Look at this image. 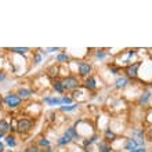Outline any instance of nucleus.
<instances>
[{"label":"nucleus","instance_id":"1","mask_svg":"<svg viewBox=\"0 0 152 152\" xmlns=\"http://www.w3.org/2000/svg\"><path fill=\"white\" fill-rule=\"evenodd\" d=\"M62 86H64L65 91H75L77 88H80L82 83L77 76L73 75H66L65 77H62Z\"/></svg>","mask_w":152,"mask_h":152},{"label":"nucleus","instance_id":"11","mask_svg":"<svg viewBox=\"0 0 152 152\" xmlns=\"http://www.w3.org/2000/svg\"><path fill=\"white\" fill-rule=\"evenodd\" d=\"M17 94H18V97H20L21 100H28V98H31V97L33 96V91L32 88H28V87H20L18 90H17Z\"/></svg>","mask_w":152,"mask_h":152},{"label":"nucleus","instance_id":"36","mask_svg":"<svg viewBox=\"0 0 152 152\" xmlns=\"http://www.w3.org/2000/svg\"><path fill=\"white\" fill-rule=\"evenodd\" d=\"M4 137H6V134H3V133H0V140H3Z\"/></svg>","mask_w":152,"mask_h":152},{"label":"nucleus","instance_id":"14","mask_svg":"<svg viewBox=\"0 0 152 152\" xmlns=\"http://www.w3.org/2000/svg\"><path fill=\"white\" fill-rule=\"evenodd\" d=\"M98 141H100V136H98V134H93L91 137H88V138H86V140L83 141L84 149L87 151V149L90 148L93 144H96V142H98Z\"/></svg>","mask_w":152,"mask_h":152},{"label":"nucleus","instance_id":"8","mask_svg":"<svg viewBox=\"0 0 152 152\" xmlns=\"http://www.w3.org/2000/svg\"><path fill=\"white\" fill-rule=\"evenodd\" d=\"M43 102L48 107H62V96H46Z\"/></svg>","mask_w":152,"mask_h":152},{"label":"nucleus","instance_id":"30","mask_svg":"<svg viewBox=\"0 0 152 152\" xmlns=\"http://www.w3.org/2000/svg\"><path fill=\"white\" fill-rule=\"evenodd\" d=\"M6 80H7V73L3 72V71H0V84L4 83Z\"/></svg>","mask_w":152,"mask_h":152},{"label":"nucleus","instance_id":"31","mask_svg":"<svg viewBox=\"0 0 152 152\" xmlns=\"http://www.w3.org/2000/svg\"><path fill=\"white\" fill-rule=\"evenodd\" d=\"M147 140L152 142V126L148 129V130H147Z\"/></svg>","mask_w":152,"mask_h":152},{"label":"nucleus","instance_id":"24","mask_svg":"<svg viewBox=\"0 0 152 152\" xmlns=\"http://www.w3.org/2000/svg\"><path fill=\"white\" fill-rule=\"evenodd\" d=\"M11 130V126L6 119H0V133H3L7 136V133Z\"/></svg>","mask_w":152,"mask_h":152},{"label":"nucleus","instance_id":"28","mask_svg":"<svg viewBox=\"0 0 152 152\" xmlns=\"http://www.w3.org/2000/svg\"><path fill=\"white\" fill-rule=\"evenodd\" d=\"M44 50L47 51V54H53V53H56V51H61L60 47H48V48H44Z\"/></svg>","mask_w":152,"mask_h":152},{"label":"nucleus","instance_id":"6","mask_svg":"<svg viewBox=\"0 0 152 152\" xmlns=\"http://www.w3.org/2000/svg\"><path fill=\"white\" fill-rule=\"evenodd\" d=\"M93 71V65L88 61H77V73L80 77H88Z\"/></svg>","mask_w":152,"mask_h":152},{"label":"nucleus","instance_id":"7","mask_svg":"<svg viewBox=\"0 0 152 152\" xmlns=\"http://www.w3.org/2000/svg\"><path fill=\"white\" fill-rule=\"evenodd\" d=\"M151 100H152V91L149 88H144V90L141 91L138 100H137V104L140 105V107H145V105L149 104Z\"/></svg>","mask_w":152,"mask_h":152},{"label":"nucleus","instance_id":"22","mask_svg":"<svg viewBox=\"0 0 152 152\" xmlns=\"http://www.w3.org/2000/svg\"><path fill=\"white\" fill-rule=\"evenodd\" d=\"M43 60H44V57L42 56V53H40L39 48H37L36 51L33 53V57H32V64H33V66H37V65H40L42 62H43Z\"/></svg>","mask_w":152,"mask_h":152},{"label":"nucleus","instance_id":"29","mask_svg":"<svg viewBox=\"0 0 152 152\" xmlns=\"http://www.w3.org/2000/svg\"><path fill=\"white\" fill-rule=\"evenodd\" d=\"M25 152H39V148L36 145H29L28 148L25 149Z\"/></svg>","mask_w":152,"mask_h":152},{"label":"nucleus","instance_id":"38","mask_svg":"<svg viewBox=\"0 0 152 152\" xmlns=\"http://www.w3.org/2000/svg\"><path fill=\"white\" fill-rule=\"evenodd\" d=\"M6 152H12V151H6Z\"/></svg>","mask_w":152,"mask_h":152},{"label":"nucleus","instance_id":"34","mask_svg":"<svg viewBox=\"0 0 152 152\" xmlns=\"http://www.w3.org/2000/svg\"><path fill=\"white\" fill-rule=\"evenodd\" d=\"M57 119V116L54 112H50V120H56Z\"/></svg>","mask_w":152,"mask_h":152},{"label":"nucleus","instance_id":"37","mask_svg":"<svg viewBox=\"0 0 152 152\" xmlns=\"http://www.w3.org/2000/svg\"><path fill=\"white\" fill-rule=\"evenodd\" d=\"M149 86H151V87H152V82H151V84H149Z\"/></svg>","mask_w":152,"mask_h":152},{"label":"nucleus","instance_id":"35","mask_svg":"<svg viewBox=\"0 0 152 152\" xmlns=\"http://www.w3.org/2000/svg\"><path fill=\"white\" fill-rule=\"evenodd\" d=\"M0 152H6V149H4V142H1V141H0Z\"/></svg>","mask_w":152,"mask_h":152},{"label":"nucleus","instance_id":"39","mask_svg":"<svg viewBox=\"0 0 152 152\" xmlns=\"http://www.w3.org/2000/svg\"><path fill=\"white\" fill-rule=\"evenodd\" d=\"M20 152H25V151H20Z\"/></svg>","mask_w":152,"mask_h":152},{"label":"nucleus","instance_id":"17","mask_svg":"<svg viewBox=\"0 0 152 152\" xmlns=\"http://www.w3.org/2000/svg\"><path fill=\"white\" fill-rule=\"evenodd\" d=\"M97 147H98V151L100 152H112V147H111V144L105 140L98 141V142H97Z\"/></svg>","mask_w":152,"mask_h":152},{"label":"nucleus","instance_id":"4","mask_svg":"<svg viewBox=\"0 0 152 152\" xmlns=\"http://www.w3.org/2000/svg\"><path fill=\"white\" fill-rule=\"evenodd\" d=\"M130 138L137 142L138 147H145V136H144V129L137 126V127H133L130 130Z\"/></svg>","mask_w":152,"mask_h":152},{"label":"nucleus","instance_id":"9","mask_svg":"<svg viewBox=\"0 0 152 152\" xmlns=\"http://www.w3.org/2000/svg\"><path fill=\"white\" fill-rule=\"evenodd\" d=\"M129 84H130V79L126 77L124 75L118 76L115 79V82H113V86H115V88H118V90H123V88L127 87Z\"/></svg>","mask_w":152,"mask_h":152},{"label":"nucleus","instance_id":"25","mask_svg":"<svg viewBox=\"0 0 152 152\" xmlns=\"http://www.w3.org/2000/svg\"><path fill=\"white\" fill-rule=\"evenodd\" d=\"M107 57H108V53L105 51V50H102V48H98V50L94 51V58L97 61H104Z\"/></svg>","mask_w":152,"mask_h":152},{"label":"nucleus","instance_id":"20","mask_svg":"<svg viewBox=\"0 0 152 152\" xmlns=\"http://www.w3.org/2000/svg\"><path fill=\"white\" fill-rule=\"evenodd\" d=\"M71 142H72V138L68 137L66 134H62L61 137L57 138V145H58V147H66V145H69Z\"/></svg>","mask_w":152,"mask_h":152},{"label":"nucleus","instance_id":"12","mask_svg":"<svg viewBox=\"0 0 152 152\" xmlns=\"http://www.w3.org/2000/svg\"><path fill=\"white\" fill-rule=\"evenodd\" d=\"M64 134H66L68 137H71L72 141L80 140V136H79V133H77V129H76L75 126H69V127H66L65 129V132H64Z\"/></svg>","mask_w":152,"mask_h":152},{"label":"nucleus","instance_id":"13","mask_svg":"<svg viewBox=\"0 0 152 152\" xmlns=\"http://www.w3.org/2000/svg\"><path fill=\"white\" fill-rule=\"evenodd\" d=\"M51 87H53V90H54L56 93H58V94H64V93H65L64 86H62V79H58V77L53 79Z\"/></svg>","mask_w":152,"mask_h":152},{"label":"nucleus","instance_id":"33","mask_svg":"<svg viewBox=\"0 0 152 152\" xmlns=\"http://www.w3.org/2000/svg\"><path fill=\"white\" fill-rule=\"evenodd\" d=\"M39 152H54V151H53L51 147H47V148H42V149H39Z\"/></svg>","mask_w":152,"mask_h":152},{"label":"nucleus","instance_id":"18","mask_svg":"<svg viewBox=\"0 0 152 152\" xmlns=\"http://www.w3.org/2000/svg\"><path fill=\"white\" fill-rule=\"evenodd\" d=\"M4 145H7L10 148H15L17 147V137L14 134H7L4 137Z\"/></svg>","mask_w":152,"mask_h":152},{"label":"nucleus","instance_id":"2","mask_svg":"<svg viewBox=\"0 0 152 152\" xmlns=\"http://www.w3.org/2000/svg\"><path fill=\"white\" fill-rule=\"evenodd\" d=\"M3 102L8 109H15L22 104V100L18 97L17 93H7V94L3 97Z\"/></svg>","mask_w":152,"mask_h":152},{"label":"nucleus","instance_id":"27","mask_svg":"<svg viewBox=\"0 0 152 152\" xmlns=\"http://www.w3.org/2000/svg\"><path fill=\"white\" fill-rule=\"evenodd\" d=\"M108 69H109V72L112 73L113 76H116V77H118V76H120V72H122V68H120V66H116V65H111L109 64L108 65Z\"/></svg>","mask_w":152,"mask_h":152},{"label":"nucleus","instance_id":"26","mask_svg":"<svg viewBox=\"0 0 152 152\" xmlns=\"http://www.w3.org/2000/svg\"><path fill=\"white\" fill-rule=\"evenodd\" d=\"M37 145L42 147V148H47V147H51V141L48 138H46V137H40L37 140Z\"/></svg>","mask_w":152,"mask_h":152},{"label":"nucleus","instance_id":"21","mask_svg":"<svg viewBox=\"0 0 152 152\" xmlns=\"http://www.w3.org/2000/svg\"><path fill=\"white\" fill-rule=\"evenodd\" d=\"M104 138L105 141H115L116 140V133L113 132L111 127H105L104 129Z\"/></svg>","mask_w":152,"mask_h":152},{"label":"nucleus","instance_id":"5","mask_svg":"<svg viewBox=\"0 0 152 152\" xmlns=\"http://www.w3.org/2000/svg\"><path fill=\"white\" fill-rule=\"evenodd\" d=\"M33 127V120L28 116H24V118H20L18 122H17V130L20 133H28L31 132Z\"/></svg>","mask_w":152,"mask_h":152},{"label":"nucleus","instance_id":"19","mask_svg":"<svg viewBox=\"0 0 152 152\" xmlns=\"http://www.w3.org/2000/svg\"><path fill=\"white\" fill-rule=\"evenodd\" d=\"M8 51H11L12 54H18V56H26L31 53L29 47H11L8 48Z\"/></svg>","mask_w":152,"mask_h":152},{"label":"nucleus","instance_id":"23","mask_svg":"<svg viewBox=\"0 0 152 152\" xmlns=\"http://www.w3.org/2000/svg\"><path fill=\"white\" fill-rule=\"evenodd\" d=\"M80 107L79 102H73V104H69V105H62V107H60V111L61 112H73V111H76V109Z\"/></svg>","mask_w":152,"mask_h":152},{"label":"nucleus","instance_id":"16","mask_svg":"<svg viewBox=\"0 0 152 152\" xmlns=\"http://www.w3.org/2000/svg\"><path fill=\"white\" fill-rule=\"evenodd\" d=\"M69 60H71V57H69V54L66 51H60L56 56V61L58 64H68Z\"/></svg>","mask_w":152,"mask_h":152},{"label":"nucleus","instance_id":"32","mask_svg":"<svg viewBox=\"0 0 152 152\" xmlns=\"http://www.w3.org/2000/svg\"><path fill=\"white\" fill-rule=\"evenodd\" d=\"M132 152H147V148H145V147H138V148H136Z\"/></svg>","mask_w":152,"mask_h":152},{"label":"nucleus","instance_id":"10","mask_svg":"<svg viewBox=\"0 0 152 152\" xmlns=\"http://www.w3.org/2000/svg\"><path fill=\"white\" fill-rule=\"evenodd\" d=\"M83 87L86 88L87 91H94V90H97V79L93 75H90L88 77L84 79Z\"/></svg>","mask_w":152,"mask_h":152},{"label":"nucleus","instance_id":"15","mask_svg":"<svg viewBox=\"0 0 152 152\" xmlns=\"http://www.w3.org/2000/svg\"><path fill=\"white\" fill-rule=\"evenodd\" d=\"M136 148H138V145H137V142L133 138H126V141H124V144H123V149L124 151H127V152H132L134 151Z\"/></svg>","mask_w":152,"mask_h":152},{"label":"nucleus","instance_id":"3","mask_svg":"<svg viewBox=\"0 0 152 152\" xmlns=\"http://www.w3.org/2000/svg\"><path fill=\"white\" fill-rule=\"evenodd\" d=\"M142 62L141 61H136V62H132L130 65H127L124 68V76L129 77V79H137L138 75H140V68Z\"/></svg>","mask_w":152,"mask_h":152}]
</instances>
